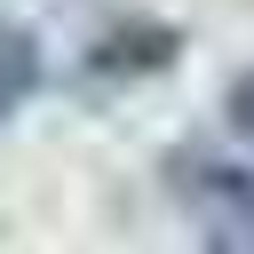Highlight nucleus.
Masks as SVG:
<instances>
[{
	"label": "nucleus",
	"mask_w": 254,
	"mask_h": 254,
	"mask_svg": "<svg viewBox=\"0 0 254 254\" xmlns=\"http://www.w3.org/2000/svg\"><path fill=\"white\" fill-rule=\"evenodd\" d=\"M167 64H175V24H143V16L135 24H111L87 48V71H127L135 79V71H167Z\"/></svg>",
	"instance_id": "obj_2"
},
{
	"label": "nucleus",
	"mask_w": 254,
	"mask_h": 254,
	"mask_svg": "<svg viewBox=\"0 0 254 254\" xmlns=\"http://www.w3.org/2000/svg\"><path fill=\"white\" fill-rule=\"evenodd\" d=\"M40 95V40L24 24H0V127Z\"/></svg>",
	"instance_id": "obj_3"
},
{
	"label": "nucleus",
	"mask_w": 254,
	"mask_h": 254,
	"mask_svg": "<svg viewBox=\"0 0 254 254\" xmlns=\"http://www.w3.org/2000/svg\"><path fill=\"white\" fill-rule=\"evenodd\" d=\"M175 190L190 198L198 214V246L206 254H254V183L238 167H214V159H175Z\"/></svg>",
	"instance_id": "obj_1"
},
{
	"label": "nucleus",
	"mask_w": 254,
	"mask_h": 254,
	"mask_svg": "<svg viewBox=\"0 0 254 254\" xmlns=\"http://www.w3.org/2000/svg\"><path fill=\"white\" fill-rule=\"evenodd\" d=\"M230 127H238V135L254 143V71H246V79L230 87Z\"/></svg>",
	"instance_id": "obj_4"
}]
</instances>
